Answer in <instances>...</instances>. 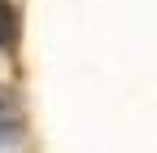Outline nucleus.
Returning <instances> with one entry per match:
<instances>
[{
  "label": "nucleus",
  "mask_w": 157,
  "mask_h": 153,
  "mask_svg": "<svg viewBox=\"0 0 157 153\" xmlns=\"http://www.w3.org/2000/svg\"><path fill=\"white\" fill-rule=\"evenodd\" d=\"M22 140V109L9 96V88H0V149H13Z\"/></svg>",
  "instance_id": "obj_1"
},
{
  "label": "nucleus",
  "mask_w": 157,
  "mask_h": 153,
  "mask_svg": "<svg viewBox=\"0 0 157 153\" xmlns=\"http://www.w3.org/2000/svg\"><path fill=\"white\" fill-rule=\"evenodd\" d=\"M13 44H17V9L0 0V48H13Z\"/></svg>",
  "instance_id": "obj_2"
}]
</instances>
